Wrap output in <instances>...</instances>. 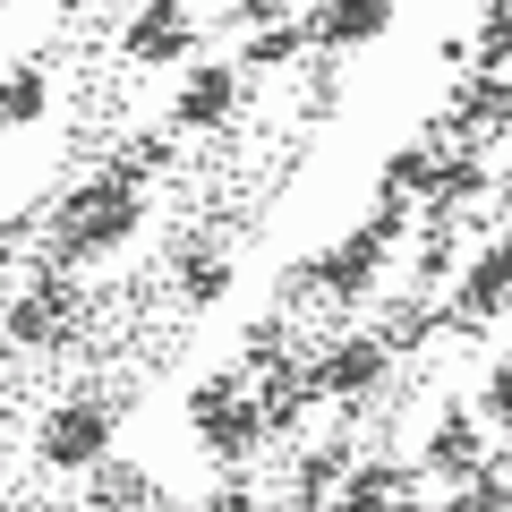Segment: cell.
Wrapping results in <instances>:
<instances>
[{
    "label": "cell",
    "instance_id": "cell-13",
    "mask_svg": "<svg viewBox=\"0 0 512 512\" xmlns=\"http://www.w3.org/2000/svg\"><path fill=\"white\" fill-rule=\"evenodd\" d=\"M43 103H52V77H43L35 60L0 77V128H26V120H43Z\"/></svg>",
    "mask_w": 512,
    "mask_h": 512
},
{
    "label": "cell",
    "instance_id": "cell-5",
    "mask_svg": "<svg viewBox=\"0 0 512 512\" xmlns=\"http://www.w3.org/2000/svg\"><path fill=\"white\" fill-rule=\"evenodd\" d=\"M60 274H69V265H52V274H43L35 291H18V299H9V316H0V333H9V342H60V333H69L77 291H69Z\"/></svg>",
    "mask_w": 512,
    "mask_h": 512
},
{
    "label": "cell",
    "instance_id": "cell-17",
    "mask_svg": "<svg viewBox=\"0 0 512 512\" xmlns=\"http://www.w3.org/2000/svg\"><path fill=\"white\" fill-rule=\"evenodd\" d=\"M180 291H188V308H214L222 291H231V256H214V248H197L180 265Z\"/></svg>",
    "mask_w": 512,
    "mask_h": 512
},
{
    "label": "cell",
    "instance_id": "cell-15",
    "mask_svg": "<svg viewBox=\"0 0 512 512\" xmlns=\"http://www.w3.org/2000/svg\"><path fill=\"white\" fill-rule=\"evenodd\" d=\"M478 197H487V163H478V154H444L427 214H453V205H478Z\"/></svg>",
    "mask_w": 512,
    "mask_h": 512
},
{
    "label": "cell",
    "instance_id": "cell-9",
    "mask_svg": "<svg viewBox=\"0 0 512 512\" xmlns=\"http://www.w3.org/2000/svg\"><path fill=\"white\" fill-rule=\"evenodd\" d=\"M265 436H274V427H265V402H256V393H239L231 410H214V419L197 427V444L214 461H248V453H265Z\"/></svg>",
    "mask_w": 512,
    "mask_h": 512
},
{
    "label": "cell",
    "instance_id": "cell-14",
    "mask_svg": "<svg viewBox=\"0 0 512 512\" xmlns=\"http://www.w3.org/2000/svg\"><path fill=\"white\" fill-rule=\"evenodd\" d=\"M384 495H419V470H402V461H359L342 478V504H384Z\"/></svg>",
    "mask_w": 512,
    "mask_h": 512
},
{
    "label": "cell",
    "instance_id": "cell-24",
    "mask_svg": "<svg viewBox=\"0 0 512 512\" xmlns=\"http://www.w3.org/2000/svg\"><path fill=\"white\" fill-rule=\"evenodd\" d=\"M461 495H470V504H512V478L504 470H478V478H461Z\"/></svg>",
    "mask_w": 512,
    "mask_h": 512
},
{
    "label": "cell",
    "instance_id": "cell-6",
    "mask_svg": "<svg viewBox=\"0 0 512 512\" xmlns=\"http://www.w3.org/2000/svg\"><path fill=\"white\" fill-rule=\"evenodd\" d=\"M384 26H393V0H333V9L308 18V35H316V52H359Z\"/></svg>",
    "mask_w": 512,
    "mask_h": 512
},
{
    "label": "cell",
    "instance_id": "cell-21",
    "mask_svg": "<svg viewBox=\"0 0 512 512\" xmlns=\"http://www.w3.org/2000/svg\"><path fill=\"white\" fill-rule=\"evenodd\" d=\"M470 60H478V69H504V60H512V9H487V18H478Z\"/></svg>",
    "mask_w": 512,
    "mask_h": 512
},
{
    "label": "cell",
    "instance_id": "cell-18",
    "mask_svg": "<svg viewBox=\"0 0 512 512\" xmlns=\"http://www.w3.org/2000/svg\"><path fill=\"white\" fill-rule=\"evenodd\" d=\"M436 154H427V146H402V154H393V163H384V188H393V197H436Z\"/></svg>",
    "mask_w": 512,
    "mask_h": 512
},
{
    "label": "cell",
    "instance_id": "cell-11",
    "mask_svg": "<svg viewBox=\"0 0 512 512\" xmlns=\"http://www.w3.org/2000/svg\"><path fill=\"white\" fill-rule=\"evenodd\" d=\"M478 461H487L478 419H470V410H444L436 436H427V478H478Z\"/></svg>",
    "mask_w": 512,
    "mask_h": 512
},
{
    "label": "cell",
    "instance_id": "cell-23",
    "mask_svg": "<svg viewBox=\"0 0 512 512\" xmlns=\"http://www.w3.org/2000/svg\"><path fill=\"white\" fill-rule=\"evenodd\" d=\"M94 495H146V478L120 470V461H94Z\"/></svg>",
    "mask_w": 512,
    "mask_h": 512
},
{
    "label": "cell",
    "instance_id": "cell-10",
    "mask_svg": "<svg viewBox=\"0 0 512 512\" xmlns=\"http://www.w3.org/2000/svg\"><path fill=\"white\" fill-rule=\"evenodd\" d=\"M376 265H384V231H376V222H359V231H350L342 248H325V265H316V282H325L333 299H359L367 282H376Z\"/></svg>",
    "mask_w": 512,
    "mask_h": 512
},
{
    "label": "cell",
    "instance_id": "cell-29",
    "mask_svg": "<svg viewBox=\"0 0 512 512\" xmlns=\"http://www.w3.org/2000/svg\"><path fill=\"white\" fill-rule=\"evenodd\" d=\"M487 9H512V0H487Z\"/></svg>",
    "mask_w": 512,
    "mask_h": 512
},
{
    "label": "cell",
    "instance_id": "cell-19",
    "mask_svg": "<svg viewBox=\"0 0 512 512\" xmlns=\"http://www.w3.org/2000/svg\"><path fill=\"white\" fill-rule=\"evenodd\" d=\"M299 43H316V35H299V26H256L248 35V69H282V60H299Z\"/></svg>",
    "mask_w": 512,
    "mask_h": 512
},
{
    "label": "cell",
    "instance_id": "cell-27",
    "mask_svg": "<svg viewBox=\"0 0 512 512\" xmlns=\"http://www.w3.org/2000/svg\"><path fill=\"white\" fill-rule=\"evenodd\" d=\"M0 367H9V333H0Z\"/></svg>",
    "mask_w": 512,
    "mask_h": 512
},
{
    "label": "cell",
    "instance_id": "cell-7",
    "mask_svg": "<svg viewBox=\"0 0 512 512\" xmlns=\"http://www.w3.org/2000/svg\"><path fill=\"white\" fill-rule=\"evenodd\" d=\"M444 128H453V137H495V128H512V77L504 69L470 77V86L453 94V111H444Z\"/></svg>",
    "mask_w": 512,
    "mask_h": 512
},
{
    "label": "cell",
    "instance_id": "cell-25",
    "mask_svg": "<svg viewBox=\"0 0 512 512\" xmlns=\"http://www.w3.org/2000/svg\"><path fill=\"white\" fill-rule=\"evenodd\" d=\"M291 0H231V18H248V26H274Z\"/></svg>",
    "mask_w": 512,
    "mask_h": 512
},
{
    "label": "cell",
    "instance_id": "cell-2",
    "mask_svg": "<svg viewBox=\"0 0 512 512\" xmlns=\"http://www.w3.org/2000/svg\"><path fill=\"white\" fill-rule=\"evenodd\" d=\"M111 436H120V410L111 402H69V410L43 419V461L52 470H94L111 453Z\"/></svg>",
    "mask_w": 512,
    "mask_h": 512
},
{
    "label": "cell",
    "instance_id": "cell-3",
    "mask_svg": "<svg viewBox=\"0 0 512 512\" xmlns=\"http://www.w3.org/2000/svg\"><path fill=\"white\" fill-rule=\"evenodd\" d=\"M384 367H393V342H384V333H350V342H333L325 359H316V393L367 402V393L384 384Z\"/></svg>",
    "mask_w": 512,
    "mask_h": 512
},
{
    "label": "cell",
    "instance_id": "cell-8",
    "mask_svg": "<svg viewBox=\"0 0 512 512\" xmlns=\"http://www.w3.org/2000/svg\"><path fill=\"white\" fill-rule=\"evenodd\" d=\"M128 60H180L188 43V0H146V9H137V18H128Z\"/></svg>",
    "mask_w": 512,
    "mask_h": 512
},
{
    "label": "cell",
    "instance_id": "cell-4",
    "mask_svg": "<svg viewBox=\"0 0 512 512\" xmlns=\"http://www.w3.org/2000/svg\"><path fill=\"white\" fill-rule=\"evenodd\" d=\"M453 316H461V325H495V316H512V239H495V248L470 256V274H461V291H453Z\"/></svg>",
    "mask_w": 512,
    "mask_h": 512
},
{
    "label": "cell",
    "instance_id": "cell-16",
    "mask_svg": "<svg viewBox=\"0 0 512 512\" xmlns=\"http://www.w3.org/2000/svg\"><path fill=\"white\" fill-rule=\"evenodd\" d=\"M342 478H350V444H316V453L291 470V495H299V504H325Z\"/></svg>",
    "mask_w": 512,
    "mask_h": 512
},
{
    "label": "cell",
    "instance_id": "cell-22",
    "mask_svg": "<svg viewBox=\"0 0 512 512\" xmlns=\"http://www.w3.org/2000/svg\"><path fill=\"white\" fill-rule=\"evenodd\" d=\"M478 410H487V419L512 436V367H487V384H478Z\"/></svg>",
    "mask_w": 512,
    "mask_h": 512
},
{
    "label": "cell",
    "instance_id": "cell-1",
    "mask_svg": "<svg viewBox=\"0 0 512 512\" xmlns=\"http://www.w3.org/2000/svg\"><path fill=\"white\" fill-rule=\"evenodd\" d=\"M146 231V197H137V171H94L52 222V265H86V256H111Z\"/></svg>",
    "mask_w": 512,
    "mask_h": 512
},
{
    "label": "cell",
    "instance_id": "cell-12",
    "mask_svg": "<svg viewBox=\"0 0 512 512\" xmlns=\"http://www.w3.org/2000/svg\"><path fill=\"white\" fill-rule=\"evenodd\" d=\"M231 103H239V77L222 69V60H205V69H197V77L180 86L171 120H180V128H222V120H231Z\"/></svg>",
    "mask_w": 512,
    "mask_h": 512
},
{
    "label": "cell",
    "instance_id": "cell-28",
    "mask_svg": "<svg viewBox=\"0 0 512 512\" xmlns=\"http://www.w3.org/2000/svg\"><path fill=\"white\" fill-rule=\"evenodd\" d=\"M495 367H512V342H504V359H495Z\"/></svg>",
    "mask_w": 512,
    "mask_h": 512
},
{
    "label": "cell",
    "instance_id": "cell-26",
    "mask_svg": "<svg viewBox=\"0 0 512 512\" xmlns=\"http://www.w3.org/2000/svg\"><path fill=\"white\" fill-rule=\"evenodd\" d=\"M69 9H103V0H69Z\"/></svg>",
    "mask_w": 512,
    "mask_h": 512
},
{
    "label": "cell",
    "instance_id": "cell-20",
    "mask_svg": "<svg viewBox=\"0 0 512 512\" xmlns=\"http://www.w3.org/2000/svg\"><path fill=\"white\" fill-rule=\"evenodd\" d=\"M239 393H248V376H239V367H222V376H205V384H197V393H188V419H197V427H205V419H214V410H231V402H239Z\"/></svg>",
    "mask_w": 512,
    "mask_h": 512
}]
</instances>
